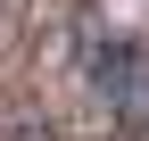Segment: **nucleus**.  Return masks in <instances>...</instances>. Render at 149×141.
<instances>
[{
    "label": "nucleus",
    "mask_w": 149,
    "mask_h": 141,
    "mask_svg": "<svg viewBox=\"0 0 149 141\" xmlns=\"http://www.w3.org/2000/svg\"><path fill=\"white\" fill-rule=\"evenodd\" d=\"M83 75H91V91L116 108L124 133H149V42L108 33V25H83Z\"/></svg>",
    "instance_id": "1"
}]
</instances>
